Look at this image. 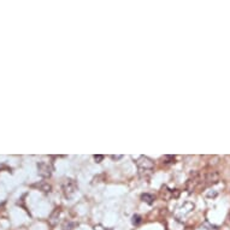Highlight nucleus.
Listing matches in <instances>:
<instances>
[{"mask_svg": "<svg viewBox=\"0 0 230 230\" xmlns=\"http://www.w3.org/2000/svg\"><path fill=\"white\" fill-rule=\"evenodd\" d=\"M136 165H137V169H139L140 175L145 174V176H146L152 172V170L154 168V162L146 156H140L136 159Z\"/></svg>", "mask_w": 230, "mask_h": 230, "instance_id": "nucleus-1", "label": "nucleus"}, {"mask_svg": "<svg viewBox=\"0 0 230 230\" xmlns=\"http://www.w3.org/2000/svg\"><path fill=\"white\" fill-rule=\"evenodd\" d=\"M77 183L74 178H65L62 182V192L65 198H71L77 191Z\"/></svg>", "mask_w": 230, "mask_h": 230, "instance_id": "nucleus-2", "label": "nucleus"}, {"mask_svg": "<svg viewBox=\"0 0 230 230\" xmlns=\"http://www.w3.org/2000/svg\"><path fill=\"white\" fill-rule=\"evenodd\" d=\"M36 168H37V174L43 177V178H49L52 176V172H53V166L51 163L48 162H39L36 164Z\"/></svg>", "mask_w": 230, "mask_h": 230, "instance_id": "nucleus-3", "label": "nucleus"}, {"mask_svg": "<svg viewBox=\"0 0 230 230\" xmlns=\"http://www.w3.org/2000/svg\"><path fill=\"white\" fill-rule=\"evenodd\" d=\"M36 187H37L41 192H43V193H49L51 191H52V186H51L48 182H46V181H42V182L37 183Z\"/></svg>", "mask_w": 230, "mask_h": 230, "instance_id": "nucleus-4", "label": "nucleus"}, {"mask_svg": "<svg viewBox=\"0 0 230 230\" xmlns=\"http://www.w3.org/2000/svg\"><path fill=\"white\" fill-rule=\"evenodd\" d=\"M59 215H60V210L59 209H55L54 211H53V213L51 215V217H49V223L52 224V225H55L57 223H58V218H59Z\"/></svg>", "mask_w": 230, "mask_h": 230, "instance_id": "nucleus-5", "label": "nucleus"}, {"mask_svg": "<svg viewBox=\"0 0 230 230\" xmlns=\"http://www.w3.org/2000/svg\"><path fill=\"white\" fill-rule=\"evenodd\" d=\"M141 199L142 201H145V203H147L148 205H152L154 203V200H156V198H154V195L152 194H148V193H145L141 195Z\"/></svg>", "mask_w": 230, "mask_h": 230, "instance_id": "nucleus-6", "label": "nucleus"}, {"mask_svg": "<svg viewBox=\"0 0 230 230\" xmlns=\"http://www.w3.org/2000/svg\"><path fill=\"white\" fill-rule=\"evenodd\" d=\"M218 178H219V176H218V174H217V172H215V171L210 172V174L207 175V181H209L210 183H215V182H217V181H218Z\"/></svg>", "mask_w": 230, "mask_h": 230, "instance_id": "nucleus-7", "label": "nucleus"}, {"mask_svg": "<svg viewBox=\"0 0 230 230\" xmlns=\"http://www.w3.org/2000/svg\"><path fill=\"white\" fill-rule=\"evenodd\" d=\"M76 225H77L76 223H72L70 221H68V222H65L64 224H63V230H72Z\"/></svg>", "mask_w": 230, "mask_h": 230, "instance_id": "nucleus-8", "label": "nucleus"}, {"mask_svg": "<svg viewBox=\"0 0 230 230\" xmlns=\"http://www.w3.org/2000/svg\"><path fill=\"white\" fill-rule=\"evenodd\" d=\"M131 222H133L134 225H139V224L141 223V217L139 215H134L133 216V221H131Z\"/></svg>", "mask_w": 230, "mask_h": 230, "instance_id": "nucleus-9", "label": "nucleus"}, {"mask_svg": "<svg viewBox=\"0 0 230 230\" xmlns=\"http://www.w3.org/2000/svg\"><path fill=\"white\" fill-rule=\"evenodd\" d=\"M163 160H165V163H171V162H174L175 160V157L174 156H164Z\"/></svg>", "mask_w": 230, "mask_h": 230, "instance_id": "nucleus-10", "label": "nucleus"}, {"mask_svg": "<svg viewBox=\"0 0 230 230\" xmlns=\"http://www.w3.org/2000/svg\"><path fill=\"white\" fill-rule=\"evenodd\" d=\"M94 160L96 163H101L102 160H104V156H101V154H95L94 156Z\"/></svg>", "mask_w": 230, "mask_h": 230, "instance_id": "nucleus-11", "label": "nucleus"}, {"mask_svg": "<svg viewBox=\"0 0 230 230\" xmlns=\"http://www.w3.org/2000/svg\"><path fill=\"white\" fill-rule=\"evenodd\" d=\"M120 158H123V156H120V154H119V156H111L112 160H119Z\"/></svg>", "mask_w": 230, "mask_h": 230, "instance_id": "nucleus-12", "label": "nucleus"}, {"mask_svg": "<svg viewBox=\"0 0 230 230\" xmlns=\"http://www.w3.org/2000/svg\"><path fill=\"white\" fill-rule=\"evenodd\" d=\"M94 229H95V230H105V229H104V228H102L101 225H96V227H95Z\"/></svg>", "mask_w": 230, "mask_h": 230, "instance_id": "nucleus-13", "label": "nucleus"}]
</instances>
